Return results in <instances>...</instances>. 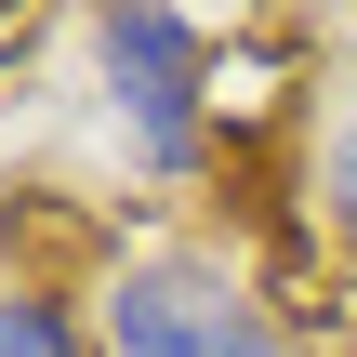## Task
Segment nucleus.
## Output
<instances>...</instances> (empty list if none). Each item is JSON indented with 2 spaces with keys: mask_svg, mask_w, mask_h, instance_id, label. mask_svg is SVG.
<instances>
[{
  "mask_svg": "<svg viewBox=\"0 0 357 357\" xmlns=\"http://www.w3.org/2000/svg\"><path fill=\"white\" fill-rule=\"evenodd\" d=\"M305 212H318V238L357 265V79L318 106V146H305Z\"/></svg>",
  "mask_w": 357,
  "mask_h": 357,
  "instance_id": "7ed1b4c3",
  "label": "nucleus"
},
{
  "mask_svg": "<svg viewBox=\"0 0 357 357\" xmlns=\"http://www.w3.org/2000/svg\"><path fill=\"white\" fill-rule=\"evenodd\" d=\"M93 357H305V331L265 305L252 265L159 238V252H119L93 278Z\"/></svg>",
  "mask_w": 357,
  "mask_h": 357,
  "instance_id": "f257e3e1",
  "label": "nucleus"
},
{
  "mask_svg": "<svg viewBox=\"0 0 357 357\" xmlns=\"http://www.w3.org/2000/svg\"><path fill=\"white\" fill-rule=\"evenodd\" d=\"M79 40H93V79H106L119 172L199 185V159H212V26L199 13H93Z\"/></svg>",
  "mask_w": 357,
  "mask_h": 357,
  "instance_id": "f03ea898",
  "label": "nucleus"
},
{
  "mask_svg": "<svg viewBox=\"0 0 357 357\" xmlns=\"http://www.w3.org/2000/svg\"><path fill=\"white\" fill-rule=\"evenodd\" d=\"M0 357H93V318L53 291H0Z\"/></svg>",
  "mask_w": 357,
  "mask_h": 357,
  "instance_id": "20e7f679",
  "label": "nucleus"
}]
</instances>
